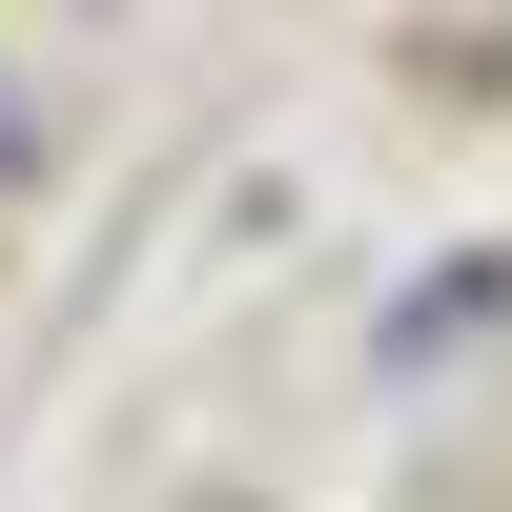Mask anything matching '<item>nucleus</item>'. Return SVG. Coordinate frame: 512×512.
<instances>
[{"label": "nucleus", "mask_w": 512, "mask_h": 512, "mask_svg": "<svg viewBox=\"0 0 512 512\" xmlns=\"http://www.w3.org/2000/svg\"><path fill=\"white\" fill-rule=\"evenodd\" d=\"M0 144H21V123H0Z\"/></svg>", "instance_id": "obj_1"}]
</instances>
